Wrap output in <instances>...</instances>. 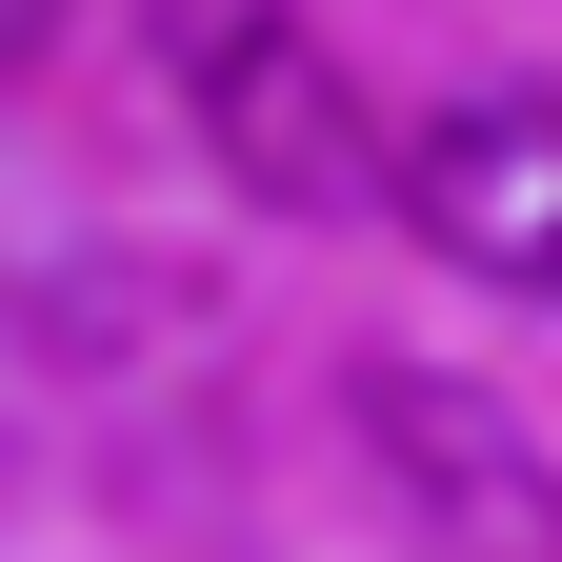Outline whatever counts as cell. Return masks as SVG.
Returning <instances> with one entry per match:
<instances>
[{"mask_svg":"<svg viewBox=\"0 0 562 562\" xmlns=\"http://www.w3.org/2000/svg\"><path fill=\"white\" fill-rule=\"evenodd\" d=\"M140 41H161V81L222 140L241 201H302V222L362 201V101H341V60H322L302 0H140Z\"/></svg>","mask_w":562,"mask_h":562,"instance_id":"6da1fadb","label":"cell"},{"mask_svg":"<svg viewBox=\"0 0 562 562\" xmlns=\"http://www.w3.org/2000/svg\"><path fill=\"white\" fill-rule=\"evenodd\" d=\"M362 442H382V482L422 503V542H442V562H562V462H542L482 382H442V362H362Z\"/></svg>","mask_w":562,"mask_h":562,"instance_id":"3957f363","label":"cell"},{"mask_svg":"<svg viewBox=\"0 0 562 562\" xmlns=\"http://www.w3.org/2000/svg\"><path fill=\"white\" fill-rule=\"evenodd\" d=\"M402 222L503 302H562V81H462L402 121Z\"/></svg>","mask_w":562,"mask_h":562,"instance_id":"7a4b0ae2","label":"cell"}]
</instances>
